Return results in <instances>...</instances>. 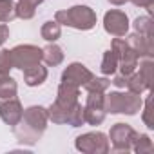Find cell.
Wrapping results in <instances>:
<instances>
[{
    "mask_svg": "<svg viewBox=\"0 0 154 154\" xmlns=\"http://www.w3.org/2000/svg\"><path fill=\"white\" fill-rule=\"evenodd\" d=\"M22 114H24V107L17 96L9 100H0V118L6 125L15 127L22 120Z\"/></svg>",
    "mask_w": 154,
    "mask_h": 154,
    "instance_id": "7c38bea8",
    "label": "cell"
},
{
    "mask_svg": "<svg viewBox=\"0 0 154 154\" xmlns=\"http://www.w3.org/2000/svg\"><path fill=\"white\" fill-rule=\"evenodd\" d=\"M109 4H112V6H123L125 2H129V0H107Z\"/></svg>",
    "mask_w": 154,
    "mask_h": 154,
    "instance_id": "f1b7e54d",
    "label": "cell"
},
{
    "mask_svg": "<svg viewBox=\"0 0 154 154\" xmlns=\"http://www.w3.org/2000/svg\"><path fill=\"white\" fill-rule=\"evenodd\" d=\"M11 69H13L11 49H2L0 51V74H9Z\"/></svg>",
    "mask_w": 154,
    "mask_h": 154,
    "instance_id": "d4e9b609",
    "label": "cell"
},
{
    "mask_svg": "<svg viewBox=\"0 0 154 154\" xmlns=\"http://www.w3.org/2000/svg\"><path fill=\"white\" fill-rule=\"evenodd\" d=\"M131 150H134L138 154H150L154 150V143H152V140H150L149 134L136 132V136L132 140V149Z\"/></svg>",
    "mask_w": 154,
    "mask_h": 154,
    "instance_id": "ac0fdd59",
    "label": "cell"
},
{
    "mask_svg": "<svg viewBox=\"0 0 154 154\" xmlns=\"http://www.w3.org/2000/svg\"><path fill=\"white\" fill-rule=\"evenodd\" d=\"M80 96V87H74L71 84H60L58 91H56V100L51 103V107L47 109V116L53 123H67L69 112L72 109V105L78 102Z\"/></svg>",
    "mask_w": 154,
    "mask_h": 154,
    "instance_id": "7a4b0ae2",
    "label": "cell"
},
{
    "mask_svg": "<svg viewBox=\"0 0 154 154\" xmlns=\"http://www.w3.org/2000/svg\"><path fill=\"white\" fill-rule=\"evenodd\" d=\"M18 93L17 80L11 78L9 74H0V100H9L15 98Z\"/></svg>",
    "mask_w": 154,
    "mask_h": 154,
    "instance_id": "e0dca14e",
    "label": "cell"
},
{
    "mask_svg": "<svg viewBox=\"0 0 154 154\" xmlns=\"http://www.w3.org/2000/svg\"><path fill=\"white\" fill-rule=\"evenodd\" d=\"M136 136V131L129 123H114L109 132V143L112 145V150L116 152H129L132 149V140Z\"/></svg>",
    "mask_w": 154,
    "mask_h": 154,
    "instance_id": "ba28073f",
    "label": "cell"
},
{
    "mask_svg": "<svg viewBox=\"0 0 154 154\" xmlns=\"http://www.w3.org/2000/svg\"><path fill=\"white\" fill-rule=\"evenodd\" d=\"M105 94L103 93H87V102L84 105L85 111V123L89 125H102L107 112H105Z\"/></svg>",
    "mask_w": 154,
    "mask_h": 154,
    "instance_id": "9c48e42d",
    "label": "cell"
},
{
    "mask_svg": "<svg viewBox=\"0 0 154 154\" xmlns=\"http://www.w3.org/2000/svg\"><path fill=\"white\" fill-rule=\"evenodd\" d=\"M13 56V69H27L35 63L42 62V47L33 44H20L11 49Z\"/></svg>",
    "mask_w": 154,
    "mask_h": 154,
    "instance_id": "52a82bcc",
    "label": "cell"
},
{
    "mask_svg": "<svg viewBox=\"0 0 154 154\" xmlns=\"http://www.w3.org/2000/svg\"><path fill=\"white\" fill-rule=\"evenodd\" d=\"M150 96L145 100V105H141L143 107V114H141V120H143V123L149 127V129H154V122H152V118H150V112H152V109H150Z\"/></svg>",
    "mask_w": 154,
    "mask_h": 154,
    "instance_id": "484cf974",
    "label": "cell"
},
{
    "mask_svg": "<svg viewBox=\"0 0 154 154\" xmlns=\"http://www.w3.org/2000/svg\"><path fill=\"white\" fill-rule=\"evenodd\" d=\"M65 54H63V49L60 45H56L54 42H49V45H45L42 49V60L49 65V67H56L63 62Z\"/></svg>",
    "mask_w": 154,
    "mask_h": 154,
    "instance_id": "9a60e30c",
    "label": "cell"
},
{
    "mask_svg": "<svg viewBox=\"0 0 154 154\" xmlns=\"http://www.w3.org/2000/svg\"><path fill=\"white\" fill-rule=\"evenodd\" d=\"M143 100L140 94L136 93H120V91H112L109 94H105V112L111 114H127V116H134L138 111H141Z\"/></svg>",
    "mask_w": 154,
    "mask_h": 154,
    "instance_id": "277c9868",
    "label": "cell"
},
{
    "mask_svg": "<svg viewBox=\"0 0 154 154\" xmlns=\"http://www.w3.org/2000/svg\"><path fill=\"white\" fill-rule=\"evenodd\" d=\"M132 26H134L136 33L145 35V36H152V20H150V17H138Z\"/></svg>",
    "mask_w": 154,
    "mask_h": 154,
    "instance_id": "cb8c5ba5",
    "label": "cell"
},
{
    "mask_svg": "<svg viewBox=\"0 0 154 154\" xmlns=\"http://www.w3.org/2000/svg\"><path fill=\"white\" fill-rule=\"evenodd\" d=\"M131 2H132L134 6H138V8H145V9H149V11H152L150 8L154 6V0H131Z\"/></svg>",
    "mask_w": 154,
    "mask_h": 154,
    "instance_id": "4316f807",
    "label": "cell"
},
{
    "mask_svg": "<svg viewBox=\"0 0 154 154\" xmlns=\"http://www.w3.org/2000/svg\"><path fill=\"white\" fill-rule=\"evenodd\" d=\"M67 123L71 127H82L85 123V111H84V105L80 102H76L69 112V118H67Z\"/></svg>",
    "mask_w": 154,
    "mask_h": 154,
    "instance_id": "7402d4cb",
    "label": "cell"
},
{
    "mask_svg": "<svg viewBox=\"0 0 154 154\" xmlns=\"http://www.w3.org/2000/svg\"><path fill=\"white\" fill-rule=\"evenodd\" d=\"M40 35L45 42H56L62 36V26L56 20H47V22H44V26L40 29Z\"/></svg>",
    "mask_w": 154,
    "mask_h": 154,
    "instance_id": "d6986e66",
    "label": "cell"
},
{
    "mask_svg": "<svg viewBox=\"0 0 154 154\" xmlns=\"http://www.w3.org/2000/svg\"><path fill=\"white\" fill-rule=\"evenodd\" d=\"M93 76L94 74L91 72V69H87L84 63L72 62V63H69L63 69V72H62V82L63 84H71L74 87H84L93 78Z\"/></svg>",
    "mask_w": 154,
    "mask_h": 154,
    "instance_id": "30bf717a",
    "label": "cell"
},
{
    "mask_svg": "<svg viewBox=\"0 0 154 154\" xmlns=\"http://www.w3.org/2000/svg\"><path fill=\"white\" fill-rule=\"evenodd\" d=\"M103 29L112 36H125L129 33V17L120 9H111L103 15Z\"/></svg>",
    "mask_w": 154,
    "mask_h": 154,
    "instance_id": "8fae6325",
    "label": "cell"
},
{
    "mask_svg": "<svg viewBox=\"0 0 154 154\" xmlns=\"http://www.w3.org/2000/svg\"><path fill=\"white\" fill-rule=\"evenodd\" d=\"M74 147H76V150H80L84 154H107L111 150V143H109L107 134H103L100 131L76 136Z\"/></svg>",
    "mask_w": 154,
    "mask_h": 154,
    "instance_id": "5b68a950",
    "label": "cell"
},
{
    "mask_svg": "<svg viewBox=\"0 0 154 154\" xmlns=\"http://www.w3.org/2000/svg\"><path fill=\"white\" fill-rule=\"evenodd\" d=\"M44 0H18L17 2V18L22 20H31L36 13V8Z\"/></svg>",
    "mask_w": 154,
    "mask_h": 154,
    "instance_id": "2e32d148",
    "label": "cell"
},
{
    "mask_svg": "<svg viewBox=\"0 0 154 154\" xmlns=\"http://www.w3.org/2000/svg\"><path fill=\"white\" fill-rule=\"evenodd\" d=\"M125 44L140 56V58H152L154 53V45H152V36H145L140 33H132V35H125Z\"/></svg>",
    "mask_w": 154,
    "mask_h": 154,
    "instance_id": "4fadbf2b",
    "label": "cell"
},
{
    "mask_svg": "<svg viewBox=\"0 0 154 154\" xmlns=\"http://www.w3.org/2000/svg\"><path fill=\"white\" fill-rule=\"evenodd\" d=\"M47 109L42 105H31L24 109L22 120L13 127L15 136L22 145H35L47 129Z\"/></svg>",
    "mask_w": 154,
    "mask_h": 154,
    "instance_id": "6da1fadb",
    "label": "cell"
},
{
    "mask_svg": "<svg viewBox=\"0 0 154 154\" xmlns=\"http://www.w3.org/2000/svg\"><path fill=\"white\" fill-rule=\"evenodd\" d=\"M111 87V80L109 78H96V76H93V78L84 85V89L87 93H105L107 89Z\"/></svg>",
    "mask_w": 154,
    "mask_h": 154,
    "instance_id": "603a6c76",
    "label": "cell"
},
{
    "mask_svg": "<svg viewBox=\"0 0 154 154\" xmlns=\"http://www.w3.org/2000/svg\"><path fill=\"white\" fill-rule=\"evenodd\" d=\"M47 80V67L42 63H35L27 69H24V82L29 87H38Z\"/></svg>",
    "mask_w": 154,
    "mask_h": 154,
    "instance_id": "5bb4252c",
    "label": "cell"
},
{
    "mask_svg": "<svg viewBox=\"0 0 154 154\" xmlns=\"http://www.w3.org/2000/svg\"><path fill=\"white\" fill-rule=\"evenodd\" d=\"M100 69L105 76H111V74H116L118 71V56L114 54L112 49H107L103 53V58H102V63H100Z\"/></svg>",
    "mask_w": 154,
    "mask_h": 154,
    "instance_id": "ffe728a7",
    "label": "cell"
},
{
    "mask_svg": "<svg viewBox=\"0 0 154 154\" xmlns=\"http://www.w3.org/2000/svg\"><path fill=\"white\" fill-rule=\"evenodd\" d=\"M54 20L60 26L74 27L78 31H89L96 26V13L89 6H72L69 9H62L54 13Z\"/></svg>",
    "mask_w": 154,
    "mask_h": 154,
    "instance_id": "3957f363",
    "label": "cell"
},
{
    "mask_svg": "<svg viewBox=\"0 0 154 154\" xmlns=\"http://www.w3.org/2000/svg\"><path fill=\"white\" fill-rule=\"evenodd\" d=\"M17 18V4L13 0H0V24H9Z\"/></svg>",
    "mask_w": 154,
    "mask_h": 154,
    "instance_id": "44dd1931",
    "label": "cell"
},
{
    "mask_svg": "<svg viewBox=\"0 0 154 154\" xmlns=\"http://www.w3.org/2000/svg\"><path fill=\"white\" fill-rule=\"evenodd\" d=\"M140 71H134L127 76L125 87L131 93L141 94L143 91H149L152 85V58H143L141 62H138Z\"/></svg>",
    "mask_w": 154,
    "mask_h": 154,
    "instance_id": "8992f818",
    "label": "cell"
},
{
    "mask_svg": "<svg viewBox=\"0 0 154 154\" xmlns=\"http://www.w3.org/2000/svg\"><path fill=\"white\" fill-rule=\"evenodd\" d=\"M9 38V27L6 24H0V45Z\"/></svg>",
    "mask_w": 154,
    "mask_h": 154,
    "instance_id": "83f0119b",
    "label": "cell"
}]
</instances>
